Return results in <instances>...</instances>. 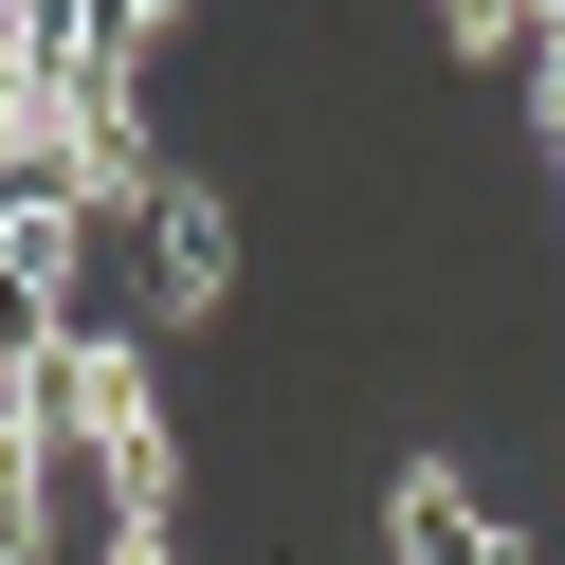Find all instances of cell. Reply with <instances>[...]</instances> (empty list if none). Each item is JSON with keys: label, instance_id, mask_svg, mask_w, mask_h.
I'll use <instances>...</instances> for the list:
<instances>
[{"label": "cell", "instance_id": "6da1fadb", "mask_svg": "<svg viewBox=\"0 0 565 565\" xmlns=\"http://www.w3.org/2000/svg\"><path fill=\"white\" fill-rule=\"evenodd\" d=\"M128 220H147V292H164V310H220V292H237V201L201 183V164H164Z\"/></svg>", "mask_w": 565, "mask_h": 565}]
</instances>
